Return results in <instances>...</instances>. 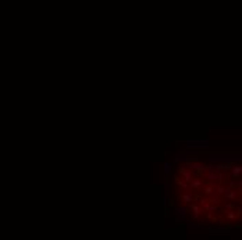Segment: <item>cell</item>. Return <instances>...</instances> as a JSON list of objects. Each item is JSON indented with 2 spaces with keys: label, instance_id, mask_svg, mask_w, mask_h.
Segmentation results:
<instances>
[{
  "label": "cell",
  "instance_id": "6da1fadb",
  "mask_svg": "<svg viewBox=\"0 0 242 240\" xmlns=\"http://www.w3.org/2000/svg\"><path fill=\"white\" fill-rule=\"evenodd\" d=\"M225 199L228 201H233L235 203L237 200H239V189H231V187H227V192H225Z\"/></svg>",
  "mask_w": 242,
  "mask_h": 240
},
{
  "label": "cell",
  "instance_id": "7a4b0ae2",
  "mask_svg": "<svg viewBox=\"0 0 242 240\" xmlns=\"http://www.w3.org/2000/svg\"><path fill=\"white\" fill-rule=\"evenodd\" d=\"M180 175H182L184 176V179H185V182H189L193 179V169L192 168H185V167H182V168H180Z\"/></svg>",
  "mask_w": 242,
  "mask_h": 240
},
{
  "label": "cell",
  "instance_id": "3957f363",
  "mask_svg": "<svg viewBox=\"0 0 242 240\" xmlns=\"http://www.w3.org/2000/svg\"><path fill=\"white\" fill-rule=\"evenodd\" d=\"M196 200V197H195V194H191V193H182L181 194V201H182L184 204H191V203H193Z\"/></svg>",
  "mask_w": 242,
  "mask_h": 240
},
{
  "label": "cell",
  "instance_id": "277c9868",
  "mask_svg": "<svg viewBox=\"0 0 242 240\" xmlns=\"http://www.w3.org/2000/svg\"><path fill=\"white\" fill-rule=\"evenodd\" d=\"M202 183H203V181H202L201 178H193V179L189 182V186H191L193 190H199L202 187Z\"/></svg>",
  "mask_w": 242,
  "mask_h": 240
},
{
  "label": "cell",
  "instance_id": "5b68a950",
  "mask_svg": "<svg viewBox=\"0 0 242 240\" xmlns=\"http://www.w3.org/2000/svg\"><path fill=\"white\" fill-rule=\"evenodd\" d=\"M191 211H192V215H193V218H199L201 217V213H202V210H201V207L198 205V204H195V203H191Z\"/></svg>",
  "mask_w": 242,
  "mask_h": 240
},
{
  "label": "cell",
  "instance_id": "8992f818",
  "mask_svg": "<svg viewBox=\"0 0 242 240\" xmlns=\"http://www.w3.org/2000/svg\"><path fill=\"white\" fill-rule=\"evenodd\" d=\"M214 187H216V186L213 185V183H210V185H207V186H206V187H203V194H205V196L214 194Z\"/></svg>",
  "mask_w": 242,
  "mask_h": 240
},
{
  "label": "cell",
  "instance_id": "52a82bcc",
  "mask_svg": "<svg viewBox=\"0 0 242 240\" xmlns=\"http://www.w3.org/2000/svg\"><path fill=\"white\" fill-rule=\"evenodd\" d=\"M227 192V186H219V187H214V193L217 196H224Z\"/></svg>",
  "mask_w": 242,
  "mask_h": 240
},
{
  "label": "cell",
  "instance_id": "ba28073f",
  "mask_svg": "<svg viewBox=\"0 0 242 240\" xmlns=\"http://www.w3.org/2000/svg\"><path fill=\"white\" fill-rule=\"evenodd\" d=\"M241 173H242V168L241 167H235L233 169V178H234V179L239 178V176H241Z\"/></svg>",
  "mask_w": 242,
  "mask_h": 240
}]
</instances>
